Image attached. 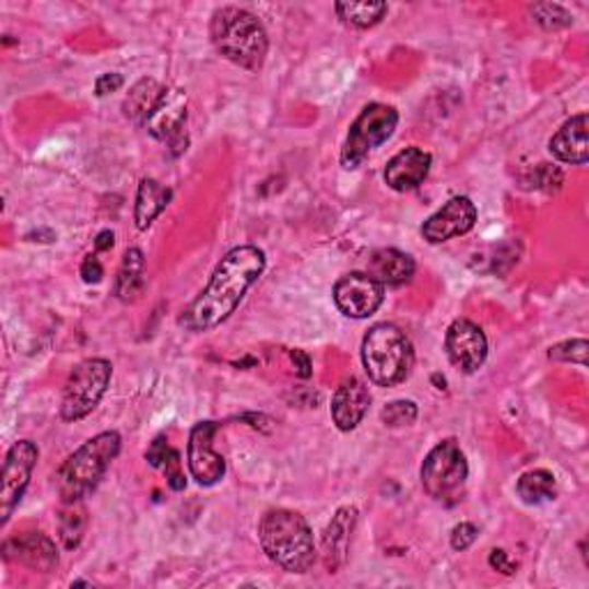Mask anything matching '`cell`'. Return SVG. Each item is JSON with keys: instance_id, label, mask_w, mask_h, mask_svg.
<instances>
[{"instance_id": "obj_21", "label": "cell", "mask_w": 589, "mask_h": 589, "mask_svg": "<svg viewBox=\"0 0 589 589\" xmlns=\"http://www.w3.org/2000/svg\"><path fill=\"white\" fill-rule=\"evenodd\" d=\"M173 199V191L157 182L155 178H143L137 191V205H134V222L139 231H148L152 222L168 208Z\"/></svg>"}, {"instance_id": "obj_29", "label": "cell", "mask_w": 589, "mask_h": 589, "mask_svg": "<svg viewBox=\"0 0 589 589\" xmlns=\"http://www.w3.org/2000/svg\"><path fill=\"white\" fill-rule=\"evenodd\" d=\"M549 357L555 362H572L587 366V341L585 339H572L553 345L549 351Z\"/></svg>"}, {"instance_id": "obj_26", "label": "cell", "mask_w": 589, "mask_h": 589, "mask_svg": "<svg viewBox=\"0 0 589 589\" xmlns=\"http://www.w3.org/2000/svg\"><path fill=\"white\" fill-rule=\"evenodd\" d=\"M85 528H89V514H85L81 502H72V505H64L60 514V541L68 551L79 549V543L83 541Z\"/></svg>"}, {"instance_id": "obj_8", "label": "cell", "mask_w": 589, "mask_h": 589, "mask_svg": "<svg viewBox=\"0 0 589 589\" xmlns=\"http://www.w3.org/2000/svg\"><path fill=\"white\" fill-rule=\"evenodd\" d=\"M114 366L108 360H83L64 385L60 401V417L64 422H79L99 405L108 385H111Z\"/></svg>"}, {"instance_id": "obj_5", "label": "cell", "mask_w": 589, "mask_h": 589, "mask_svg": "<svg viewBox=\"0 0 589 589\" xmlns=\"http://www.w3.org/2000/svg\"><path fill=\"white\" fill-rule=\"evenodd\" d=\"M362 362L370 382H376L378 387H397L405 382L412 370V341L397 325L378 322L364 337Z\"/></svg>"}, {"instance_id": "obj_3", "label": "cell", "mask_w": 589, "mask_h": 589, "mask_svg": "<svg viewBox=\"0 0 589 589\" xmlns=\"http://www.w3.org/2000/svg\"><path fill=\"white\" fill-rule=\"evenodd\" d=\"M210 39L226 60L249 72L266 64L270 39L258 16L245 8H220L210 19Z\"/></svg>"}, {"instance_id": "obj_4", "label": "cell", "mask_w": 589, "mask_h": 589, "mask_svg": "<svg viewBox=\"0 0 589 589\" xmlns=\"http://www.w3.org/2000/svg\"><path fill=\"white\" fill-rule=\"evenodd\" d=\"M122 438L118 431H104L83 443L58 470V493L64 505L89 497L102 482L106 470L118 458Z\"/></svg>"}, {"instance_id": "obj_28", "label": "cell", "mask_w": 589, "mask_h": 589, "mask_svg": "<svg viewBox=\"0 0 589 589\" xmlns=\"http://www.w3.org/2000/svg\"><path fill=\"white\" fill-rule=\"evenodd\" d=\"M380 420L385 426H391V428L408 426L417 420V405H414L412 401H391L389 405L382 408Z\"/></svg>"}, {"instance_id": "obj_9", "label": "cell", "mask_w": 589, "mask_h": 589, "mask_svg": "<svg viewBox=\"0 0 589 589\" xmlns=\"http://www.w3.org/2000/svg\"><path fill=\"white\" fill-rule=\"evenodd\" d=\"M37 445L31 440H19L5 458L3 466V484H0V526L12 518L16 505L24 497L33 470L37 466Z\"/></svg>"}, {"instance_id": "obj_32", "label": "cell", "mask_w": 589, "mask_h": 589, "mask_svg": "<svg viewBox=\"0 0 589 589\" xmlns=\"http://www.w3.org/2000/svg\"><path fill=\"white\" fill-rule=\"evenodd\" d=\"M81 276L85 283H99L104 276V268L95 254H89L81 263Z\"/></svg>"}, {"instance_id": "obj_15", "label": "cell", "mask_w": 589, "mask_h": 589, "mask_svg": "<svg viewBox=\"0 0 589 589\" xmlns=\"http://www.w3.org/2000/svg\"><path fill=\"white\" fill-rule=\"evenodd\" d=\"M3 557L8 562L24 564L33 572L49 574L58 566L56 543L42 532H26L3 543Z\"/></svg>"}, {"instance_id": "obj_24", "label": "cell", "mask_w": 589, "mask_h": 589, "mask_svg": "<svg viewBox=\"0 0 589 589\" xmlns=\"http://www.w3.org/2000/svg\"><path fill=\"white\" fill-rule=\"evenodd\" d=\"M516 491L526 505H543L555 499V476L549 470H530L518 479Z\"/></svg>"}, {"instance_id": "obj_31", "label": "cell", "mask_w": 589, "mask_h": 589, "mask_svg": "<svg viewBox=\"0 0 589 589\" xmlns=\"http://www.w3.org/2000/svg\"><path fill=\"white\" fill-rule=\"evenodd\" d=\"M476 537H479L476 526H472V522H461V526H456L451 530V549L456 553H463L476 541Z\"/></svg>"}, {"instance_id": "obj_30", "label": "cell", "mask_w": 589, "mask_h": 589, "mask_svg": "<svg viewBox=\"0 0 589 589\" xmlns=\"http://www.w3.org/2000/svg\"><path fill=\"white\" fill-rule=\"evenodd\" d=\"M162 470L166 472V479H168V486L173 491H182L187 486V479L182 474V461H180V451L176 449H168L164 463H162Z\"/></svg>"}, {"instance_id": "obj_20", "label": "cell", "mask_w": 589, "mask_h": 589, "mask_svg": "<svg viewBox=\"0 0 589 589\" xmlns=\"http://www.w3.org/2000/svg\"><path fill=\"white\" fill-rule=\"evenodd\" d=\"M382 286H403L414 276L412 256L399 249H378L368 258V272Z\"/></svg>"}, {"instance_id": "obj_22", "label": "cell", "mask_w": 589, "mask_h": 589, "mask_svg": "<svg viewBox=\"0 0 589 589\" xmlns=\"http://www.w3.org/2000/svg\"><path fill=\"white\" fill-rule=\"evenodd\" d=\"M162 95H164V89L155 79H141L139 83L132 85V91H129V95L125 97L122 111L134 125L145 127L148 118L152 116V111H155V106L160 104Z\"/></svg>"}, {"instance_id": "obj_34", "label": "cell", "mask_w": 589, "mask_h": 589, "mask_svg": "<svg viewBox=\"0 0 589 589\" xmlns=\"http://www.w3.org/2000/svg\"><path fill=\"white\" fill-rule=\"evenodd\" d=\"M168 449H170V447H168V443H166L164 438H157L155 443L150 445V449H148V453H145L148 463H150L152 468H162V463H164V458H166Z\"/></svg>"}, {"instance_id": "obj_14", "label": "cell", "mask_w": 589, "mask_h": 589, "mask_svg": "<svg viewBox=\"0 0 589 589\" xmlns=\"http://www.w3.org/2000/svg\"><path fill=\"white\" fill-rule=\"evenodd\" d=\"M476 224V205L468 196H453L438 212L424 222L422 237L431 245H443L451 237L470 233Z\"/></svg>"}, {"instance_id": "obj_7", "label": "cell", "mask_w": 589, "mask_h": 589, "mask_svg": "<svg viewBox=\"0 0 589 589\" xmlns=\"http://www.w3.org/2000/svg\"><path fill=\"white\" fill-rule=\"evenodd\" d=\"M468 461L453 438L435 445L422 466V486L435 499L453 505L461 499L468 482Z\"/></svg>"}, {"instance_id": "obj_11", "label": "cell", "mask_w": 589, "mask_h": 589, "mask_svg": "<svg viewBox=\"0 0 589 589\" xmlns=\"http://www.w3.org/2000/svg\"><path fill=\"white\" fill-rule=\"evenodd\" d=\"M334 302L343 316L353 320H364L382 307L385 286L366 272L343 274L334 283Z\"/></svg>"}, {"instance_id": "obj_35", "label": "cell", "mask_w": 589, "mask_h": 589, "mask_svg": "<svg viewBox=\"0 0 589 589\" xmlns=\"http://www.w3.org/2000/svg\"><path fill=\"white\" fill-rule=\"evenodd\" d=\"M291 360L295 364V374L299 378H309L311 376V360L304 351H291Z\"/></svg>"}, {"instance_id": "obj_12", "label": "cell", "mask_w": 589, "mask_h": 589, "mask_svg": "<svg viewBox=\"0 0 589 589\" xmlns=\"http://www.w3.org/2000/svg\"><path fill=\"white\" fill-rule=\"evenodd\" d=\"M445 351L449 362L463 370V374H476L488 357V339L482 327L468 318H456L445 337Z\"/></svg>"}, {"instance_id": "obj_2", "label": "cell", "mask_w": 589, "mask_h": 589, "mask_svg": "<svg viewBox=\"0 0 589 589\" xmlns=\"http://www.w3.org/2000/svg\"><path fill=\"white\" fill-rule=\"evenodd\" d=\"M263 553L288 574H307L316 562V539L307 518L291 509H270L258 522Z\"/></svg>"}, {"instance_id": "obj_23", "label": "cell", "mask_w": 589, "mask_h": 589, "mask_svg": "<svg viewBox=\"0 0 589 589\" xmlns=\"http://www.w3.org/2000/svg\"><path fill=\"white\" fill-rule=\"evenodd\" d=\"M143 268L145 258L141 249H127L122 256V266L116 279V295L122 302H137L143 291H145V279H143Z\"/></svg>"}, {"instance_id": "obj_6", "label": "cell", "mask_w": 589, "mask_h": 589, "mask_svg": "<svg viewBox=\"0 0 589 589\" xmlns=\"http://www.w3.org/2000/svg\"><path fill=\"white\" fill-rule=\"evenodd\" d=\"M397 125L399 111L394 106L378 102L364 106L362 114L355 118L351 129H347V137L341 150V166L345 170L360 168L370 152L391 139Z\"/></svg>"}, {"instance_id": "obj_33", "label": "cell", "mask_w": 589, "mask_h": 589, "mask_svg": "<svg viewBox=\"0 0 589 589\" xmlns=\"http://www.w3.org/2000/svg\"><path fill=\"white\" fill-rule=\"evenodd\" d=\"M122 83H125L122 74H118V72H108V74H102V76L95 81V91H97L99 97H104V95H108V93L120 91V89H122Z\"/></svg>"}, {"instance_id": "obj_27", "label": "cell", "mask_w": 589, "mask_h": 589, "mask_svg": "<svg viewBox=\"0 0 589 589\" xmlns=\"http://www.w3.org/2000/svg\"><path fill=\"white\" fill-rule=\"evenodd\" d=\"M532 16L537 24L545 31H559V28H569L574 24L572 14L566 12L564 8L559 5H553V3H539V5H532L530 8Z\"/></svg>"}, {"instance_id": "obj_16", "label": "cell", "mask_w": 589, "mask_h": 589, "mask_svg": "<svg viewBox=\"0 0 589 589\" xmlns=\"http://www.w3.org/2000/svg\"><path fill=\"white\" fill-rule=\"evenodd\" d=\"M431 164H433L431 152H426L417 145H410L387 162L385 182L389 189L401 191V193L417 189L428 178Z\"/></svg>"}, {"instance_id": "obj_17", "label": "cell", "mask_w": 589, "mask_h": 589, "mask_svg": "<svg viewBox=\"0 0 589 589\" xmlns=\"http://www.w3.org/2000/svg\"><path fill=\"white\" fill-rule=\"evenodd\" d=\"M368 405H370V394H368L366 382H362L360 378L343 380L332 399V420L337 428L343 433L355 431L366 417Z\"/></svg>"}, {"instance_id": "obj_10", "label": "cell", "mask_w": 589, "mask_h": 589, "mask_svg": "<svg viewBox=\"0 0 589 589\" xmlns=\"http://www.w3.org/2000/svg\"><path fill=\"white\" fill-rule=\"evenodd\" d=\"M148 132L166 143L173 155H182L189 145L187 139V95L178 89H164L155 111L145 122Z\"/></svg>"}, {"instance_id": "obj_18", "label": "cell", "mask_w": 589, "mask_h": 589, "mask_svg": "<svg viewBox=\"0 0 589 589\" xmlns=\"http://www.w3.org/2000/svg\"><path fill=\"white\" fill-rule=\"evenodd\" d=\"M355 522H357V509L341 507L322 534V559L327 569H330V574L341 569L345 562Z\"/></svg>"}, {"instance_id": "obj_19", "label": "cell", "mask_w": 589, "mask_h": 589, "mask_svg": "<svg viewBox=\"0 0 589 589\" xmlns=\"http://www.w3.org/2000/svg\"><path fill=\"white\" fill-rule=\"evenodd\" d=\"M553 157L564 164L582 166L589 160V143H587V114H578L572 120L562 125L559 132L549 143Z\"/></svg>"}, {"instance_id": "obj_13", "label": "cell", "mask_w": 589, "mask_h": 589, "mask_svg": "<svg viewBox=\"0 0 589 589\" xmlns=\"http://www.w3.org/2000/svg\"><path fill=\"white\" fill-rule=\"evenodd\" d=\"M214 433H216L214 422L196 424L189 433L187 461H189L191 476L196 479V484H201V486H214L216 482H222L226 474L224 456L214 451V443H212Z\"/></svg>"}, {"instance_id": "obj_36", "label": "cell", "mask_w": 589, "mask_h": 589, "mask_svg": "<svg viewBox=\"0 0 589 589\" xmlns=\"http://www.w3.org/2000/svg\"><path fill=\"white\" fill-rule=\"evenodd\" d=\"M491 566H493V569L502 572V574H507V576H511L516 572V564L509 562L505 551H493L491 553Z\"/></svg>"}, {"instance_id": "obj_1", "label": "cell", "mask_w": 589, "mask_h": 589, "mask_svg": "<svg viewBox=\"0 0 589 589\" xmlns=\"http://www.w3.org/2000/svg\"><path fill=\"white\" fill-rule=\"evenodd\" d=\"M266 251L254 245L231 249L216 266L205 291L182 311L180 325L189 332H210L226 322L266 272Z\"/></svg>"}, {"instance_id": "obj_25", "label": "cell", "mask_w": 589, "mask_h": 589, "mask_svg": "<svg viewBox=\"0 0 589 589\" xmlns=\"http://www.w3.org/2000/svg\"><path fill=\"white\" fill-rule=\"evenodd\" d=\"M389 12L387 3H337V14L347 26L355 28H374L376 24L385 19Z\"/></svg>"}, {"instance_id": "obj_37", "label": "cell", "mask_w": 589, "mask_h": 589, "mask_svg": "<svg viewBox=\"0 0 589 589\" xmlns=\"http://www.w3.org/2000/svg\"><path fill=\"white\" fill-rule=\"evenodd\" d=\"M114 233L111 231H102L99 235H97V243H95V249L97 251H108V249H111L114 247Z\"/></svg>"}]
</instances>
